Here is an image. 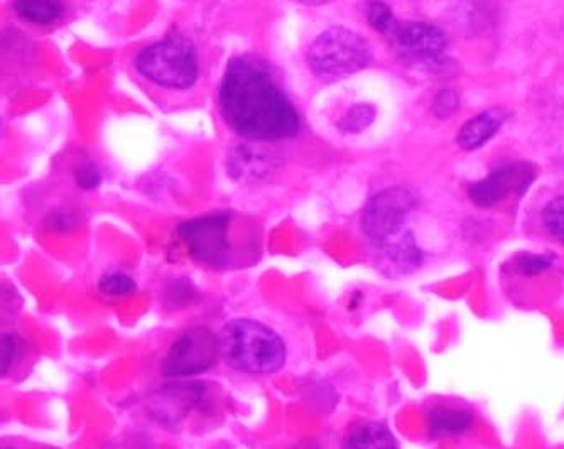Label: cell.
<instances>
[{
  "mask_svg": "<svg viewBox=\"0 0 564 449\" xmlns=\"http://www.w3.org/2000/svg\"><path fill=\"white\" fill-rule=\"evenodd\" d=\"M75 182L78 188L85 189V191L97 189L101 185V173L97 164L94 161L78 164L75 169Z\"/></svg>",
  "mask_w": 564,
  "mask_h": 449,
  "instance_id": "cell-20",
  "label": "cell"
},
{
  "mask_svg": "<svg viewBox=\"0 0 564 449\" xmlns=\"http://www.w3.org/2000/svg\"><path fill=\"white\" fill-rule=\"evenodd\" d=\"M4 449H11V448H4Z\"/></svg>",
  "mask_w": 564,
  "mask_h": 449,
  "instance_id": "cell-25",
  "label": "cell"
},
{
  "mask_svg": "<svg viewBox=\"0 0 564 449\" xmlns=\"http://www.w3.org/2000/svg\"><path fill=\"white\" fill-rule=\"evenodd\" d=\"M543 225L546 232L564 245V196L554 198L544 207Z\"/></svg>",
  "mask_w": 564,
  "mask_h": 449,
  "instance_id": "cell-18",
  "label": "cell"
},
{
  "mask_svg": "<svg viewBox=\"0 0 564 449\" xmlns=\"http://www.w3.org/2000/svg\"><path fill=\"white\" fill-rule=\"evenodd\" d=\"M389 36L401 58L411 65H434L448 52L445 31L430 22H398Z\"/></svg>",
  "mask_w": 564,
  "mask_h": 449,
  "instance_id": "cell-8",
  "label": "cell"
},
{
  "mask_svg": "<svg viewBox=\"0 0 564 449\" xmlns=\"http://www.w3.org/2000/svg\"><path fill=\"white\" fill-rule=\"evenodd\" d=\"M506 117L507 113L502 109H490L478 113L462 125L456 135V144L464 151H477L500 131Z\"/></svg>",
  "mask_w": 564,
  "mask_h": 449,
  "instance_id": "cell-13",
  "label": "cell"
},
{
  "mask_svg": "<svg viewBox=\"0 0 564 449\" xmlns=\"http://www.w3.org/2000/svg\"><path fill=\"white\" fill-rule=\"evenodd\" d=\"M275 164L278 160L274 153L249 141L236 145L227 157L228 174L239 183H259L269 178L274 173Z\"/></svg>",
  "mask_w": 564,
  "mask_h": 449,
  "instance_id": "cell-10",
  "label": "cell"
},
{
  "mask_svg": "<svg viewBox=\"0 0 564 449\" xmlns=\"http://www.w3.org/2000/svg\"><path fill=\"white\" fill-rule=\"evenodd\" d=\"M377 109L372 103H354L338 120L337 128L341 134L358 135L376 122Z\"/></svg>",
  "mask_w": 564,
  "mask_h": 449,
  "instance_id": "cell-16",
  "label": "cell"
},
{
  "mask_svg": "<svg viewBox=\"0 0 564 449\" xmlns=\"http://www.w3.org/2000/svg\"><path fill=\"white\" fill-rule=\"evenodd\" d=\"M228 227L230 215L212 213L185 221L177 227V233L188 245L189 254L195 261L212 267H221L227 264L230 255Z\"/></svg>",
  "mask_w": 564,
  "mask_h": 449,
  "instance_id": "cell-7",
  "label": "cell"
},
{
  "mask_svg": "<svg viewBox=\"0 0 564 449\" xmlns=\"http://www.w3.org/2000/svg\"><path fill=\"white\" fill-rule=\"evenodd\" d=\"M220 357V337L210 328L195 327L180 335L171 344L163 373L170 379L193 377L208 372Z\"/></svg>",
  "mask_w": 564,
  "mask_h": 449,
  "instance_id": "cell-5",
  "label": "cell"
},
{
  "mask_svg": "<svg viewBox=\"0 0 564 449\" xmlns=\"http://www.w3.org/2000/svg\"><path fill=\"white\" fill-rule=\"evenodd\" d=\"M377 247L382 252L383 264L395 274H411L423 262V252L411 232H401Z\"/></svg>",
  "mask_w": 564,
  "mask_h": 449,
  "instance_id": "cell-11",
  "label": "cell"
},
{
  "mask_svg": "<svg viewBox=\"0 0 564 449\" xmlns=\"http://www.w3.org/2000/svg\"><path fill=\"white\" fill-rule=\"evenodd\" d=\"M535 179V169L529 163H509L474 183L468 189L471 201L480 207H492L512 193H524Z\"/></svg>",
  "mask_w": 564,
  "mask_h": 449,
  "instance_id": "cell-9",
  "label": "cell"
},
{
  "mask_svg": "<svg viewBox=\"0 0 564 449\" xmlns=\"http://www.w3.org/2000/svg\"><path fill=\"white\" fill-rule=\"evenodd\" d=\"M297 4L310 6V8H318V6L329 4L333 0H294Z\"/></svg>",
  "mask_w": 564,
  "mask_h": 449,
  "instance_id": "cell-23",
  "label": "cell"
},
{
  "mask_svg": "<svg viewBox=\"0 0 564 449\" xmlns=\"http://www.w3.org/2000/svg\"><path fill=\"white\" fill-rule=\"evenodd\" d=\"M135 69L158 87L188 90L198 80V55L188 37L173 33L142 50L135 59Z\"/></svg>",
  "mask_w": 564,
  "mask_h": 449,
  "instance_id": "cell-4",
  "label": "cell"
},
{
  "mask_svg": "<svg viewBox=\"0 0 564 449\" xmlns=\"http://www.w3.org/2000/svg\"><path fill=\"white\" fill-rule=\"evenodd\" d=\"M101 293L109 294V296H127V294L135 293L138 284L131 276H127L123 272H110L101 277L100 284Z\"/></svg>",
  "mask_w": 564,
  "mask_h": 449,
  "instance_id": "cell-19",
  "label": "cell"
},
{
  "mask_svg": "<svg viewBox=\"0 0 564 449\" xmlns=\"http://www.w3.org/2000/svg\"><path fill=\"white\" fill-rule=\"evenodd\" d=\"M225 123L249 142H281L301 131V117L271 66L253 55L236 56L218 94Z\"/></svg>",
  "mask_w": 564,
  "mask_h": 449,
  "instance_id": "cell-1",
  "label": "cell"
},
{
  "mask_svg": "<svg viewBox=\"0 0 564 449\" xmlns=\"http://www.w3.org/2000/svg\"><path fill=\"white\" fill-rule=\"evenodd\" d=\"M19 343L12 335H0V377H4L6 373L14 365L15 357H18Z\"/></svg>",
  "mask_w": 564,
  "mask_h": 449,
  "instance_id": "cell-22",
  "label": "cell"
},
{
  "mask_svg": "<svg viewBox=\"0 0 564 449\" xmlns=\"http://www.w3.org/2000/svg\"><path fill=\"white\" fill-rule=\"evenodd\" d=\"M471 414L468 410L434 407L430 413V432L434 438L459 436L470 429Z\"/></svg>",
  "mask_w": 564,
  "mask_h": 449,
  "instance_id": "cell-15",
  "label": "cell"
},
{
  "mask_svg": "<svg viewBox=\"0 0 564 449\" xmlns=\"http://www.w3.org/2000/svg\"><path fill=\"white\" fill-rule=\"evenodd\" d=\"M416 198L402 186L386 188L367 201L362 211V230L376 245L388 242L404 230Z\"/></svg>",
  "mask_w": 564,
  "mask_h": 449,
  "instance_id": "cell-6",
  "label": "cell"
},
{
  "mask_svg": "<svg viewBox=\"0 0 564 449\" xmlns=\"http://www.w3.org/2000/svg\"><path fill=\"white\" fill-rule=\"evenodd\" d=\"M220 355L237 372L268 375L286 365L288 348L264 322L232 319L221 328Z\"/></svg>",
  "mask_w": 564,
  "mask_h": 449,
  "instance_id": "cell-2",
  "label": "cell"
},
{
  "mask_svg": "<svg viewBox=\"0 0 564 449\" xmlns=\"http://www.w3.org/2000/svg\"><path fill=\"white\" fill-rule=\"evenodd\" d=\"M372 59L362 34L345 26L323 31L307 50V66L322 81H340L362 72Z\"/></svg>",
  "mask_w": 564,
  "mask_h": 449,
  "instance_id": "cell-3",
  "label": "cell"
},
{
  "mask_svg": "<svg viewBox=\"0 0 564 449\" xmlns=\"http://www.w3.org/2000/svg\"><path fill=\"white\" fill-rule=\"evenodd\" d=\"M14 11L34 26H51L62 18L65 6L63 0H14Z\"/></svg>",
  "mask_w": 564,
  "mask_h": 449,
  "instance_id": "cell-14",
  "label": "cell"
},
{
  "mask_svg": "<svg viewBox=\"0 0 564 449\" xmlns=\"http://www.w3.org/2000/svg\"><path fill=\"white\" fill-rule=\"evenodd\" d=\"M459 109V97L455 90H442L434 98L433 112L438 119H449Z\"/></svg>",
  "mask_w": 564,
  "mask_h": 449,
  "instance_id": "cell-21",
  "label": "cell"
},
{
  "mask_svg": "<svg viewBox=\"0 0 564 449\" xmlns=\"http://www.w3.org/2000/svg\"><path fill=\"white\" fill-rule=\"evenodd\" d=\"M341 449H401L388 424L379 420H357L348 428Z\"/></svg>",
  "mask_w": 564,
  "mask_h": 449,
  "instance_id": "cell-12",
  "label": "cell"
},
{
  "mask_svg": "<svg viewBox=\"0 0 564 449\" xmlns=\"http://www.w3.org/2000/svg\"><path fill=\"white\" fill-rule=\"evenodd\" d=\"M366 18L373 31L386 36H389L398 24L394 12L383 0H370L366 8Z\"/></svg>",
  "mask_w": 564,
  "mask_h": 449,
  "instance_id": "cell-17",
  "label": "cell"
},
{
  "mask_svg": "<svg viewBox=\"0 0 564 449\" xmlns=\"http://www.w3.org/2000/svg\"><path fill=\"white\" fill-rule=\"evenodd\" d=\"M0 131H2V122H0Z\"/></svg>",
  "mask_w": 564,
  "mask_h": 449,
  "instance_id": "cell-24",
  "label": "cell"
}]
</instances>
